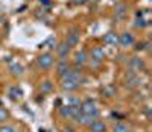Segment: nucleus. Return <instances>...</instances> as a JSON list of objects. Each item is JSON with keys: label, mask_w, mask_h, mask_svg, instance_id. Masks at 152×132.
<instances>
[{"label": "nucleus", "mask_w": 152, "mask_h": 132, "mask_svg": "<svg viewBox=\"0 0 152 132\" xmlns=\"http://www.w3.org/2000/svg\"><path fill=\"white\" fill-rule=\"evenodd\" d=\"M81 112L82 114H88V115H91L94 118L99 117V111L96 108V103L91 100V99H87L81 103Z\"/></svg>", "instance_id": "f257e3e1"}, {"label": "nucleus", "mask_w": 152, "mask_h": 132, "mask_svg": "<svg viewBox=\"0 0 152 132\" xmlns=\"http://www.w3.org/2000/svg\"><path fill=\"white\" fill-rule=\"evenodd\" d=\"M53 62H55V58H53V55H52V53H43V55L38 56V59H37L38 67L43 69V70L50 69V67L53 65Z\"/></svg>", "instance_id": "f03ea898"}, {"label": "nucleus", "mask_w": 152, "mask_h": 132, "mask_svg": "<svg viewBox=\"0 0 152 132\" xmlns=\"http://www.w3.org/2000/svg\"><path fill=\"white\" fill-rule=\"evenodd\" d=\"M64 79H69V81H73V82H76L78 85H81V82H82V73L79 71V70H69V73L64 76Z\"/></svg>", "instance_id": "7ed1b4c3"}, {"label": "nucleus", "mask_w": 152, "mask_h": 132, "mask_svg": "<svg viewBox=\"0 0 152 132\" xmlns=\"http://www.w3.org/2000/svg\"><path fill=\"white\" fill-rule=\"evenodd\" d=\"M119 43L123 46V47H129L134 44V35L129 34V32H125L122 35H119Z\"/></svg>", "instance_id": "20e7f679"}, {"label": "nucleus", "mask_w": 152, "mask_h": 132, "mask_svg": "<svg viewBox=\"0 0 152 132\" xmlns=\"http://www.w3.org/2000/svg\"><path fill=\"white\" fill-rule=\"evenodd\" d=\"M56 52H58V56L62 58V61H64V58H67L69 53H70V46L64 41V43H61V44L56 47Z\"/></svg>", "instance_id": "39448f33"}, {"label": "nucleus", "mask_w": 152, "mask_h": 132, "mask_svg": "<svg viewBox=\"0 0 152 132\" xmlns=\"http://www.w3.org/2000/svg\"><path fill=\"white\" fill-rule=\"evenodd\" d=\"M91 58H93V61H96V62H102V61L105 59V52H104V49H102V47H94V49L91 50Z\"/></svg>", "instance_id": "423d86ee"}, {"label": "nucleus", "mask_w": 152, "mask_h": 132, "mask_svg": "<svg viewBox=\"0 0 152 132\" xmlns=\"http://www.w3.org/2000/svg\"><path fill=\"white\" fill-rule=\"evenodd\" d=\"M88 128H90V132H105V131H107L105 123L100 122V120H94Z\"/></svg>", "instance_id": "0eeeda50"}, {"label": "nucleus", "mask_w": 152, "mask_h": 132, "mask_svg": "<svg viewBox=\"0 0 152 132\" xmlns=\"http://www.w3.org/2000/svg\"><path fill=\"white\" fill-rule=\"evenodd\" d=\"M70 47H73V46H76L79 43V34L76 32V31H73V32H70L69 35H67V41H66Z\"/></svg>", "instance_id": "6e6552de"}, {"label": "nucleus", "mask_w": 152, "mask_h": 132, "mask_svg": "<svg viewBox=\"0 0 152 132\" xmlns=\"http://www.w3.org/2000/svg\"><path fill=\"white\" fill-rule=\"evenodd\" d=\"M56 70H58V74H59V76H66V74L69 73V70H70V65L67 64V61H61V62L58 64Z\"/></svg>", "instance_id": "1a4fd4ad"}, {"label": "nucleus", "mask_w": 152, "mask_h": 132, "mask_svg": "<svg viewBox=\"0 0 152 132\" xmlns=\"http://www.w3.org/2000/svg\"><path fill=\"white\" fill-rule=\"evenodd\" d=\"M9 71H11L12 74H14V76H20V74H23L24 69H23V65H21V64H18V62H14V64H11Z\"/></svg>", "instance_id": "9d476101"}, {"label": "nucleus", "mask_w": 152, "mask_h": 132, "mask_svg": "<svg viewBox=\"0 0 152 132\" xmlns=\"http://www.w3.org/2000/svg\"><path fill=\"white\" fill-rule=\"evenodd\" d=\"M104 41H105L107 44L114 46V44H117V43H119V36L114 34V32H108V34L105 35V38H104Z\"/></svg>", "instance_id": "9b49d317"}, {"label": "nucleus", "mask_w": 152, "mask_h": 132, "mask_svg": "<svg viewBox=\"0 0 152 132\" xmlns=\"http://www.w3.org/2000/svg\"><path fill=\"white\" fill-rule=\"evenodd\" d=\"M62 90H66V91H75L76 88H78L79 85L76 84V82H73V81H69V79H64L62 81Z\"/></svg>", "instance_id": "f8f14e48"}, {"label": "nucleus", "mask_w": 152, "mask_h": 132, "mask_svg": "<svg viewBox=\"0 0 152 132\" xmlns=\"http://www.w3.org/2000/svg\"><path fill=\"white\" fill-rule=\"evenodd\" d=\"M9 96H11L12 100H18V99H21V96H23V91H21L18 87H12V88L9 90Z\"/></svg>", "instance_id": "ddd939ff"}, {"label": "nucleus", "mask_w": 152, "mask_h": 132, "mask_svg": "<svg viewBox=\"0 0 152 132\" xmlns=\"http://www.w3.org/2000/svg\"><path fill=\"white\" fill-rule=\"evenodd\" d=\"M85 61H87V53H85L84 50L78 52V53H76V56H75V62H76V64H79V65H82Z\"/></svg>", "instance_id": "4468645a"}, {"label": "nucleus", "mask_w": 152, "mask_h": 132, "mask_svg": "<svg viewBox=\"0 0 152 132\" xmlns=\"http://www.w3.org/2000/svg\"><path fill=\"white\" fill-rule=\"evenodd\" d=\"M114 132H129V128L125 123H117L116 126H114Z\"/></svg>", "instance_id": "2eb2a0df"}, {"label": "nucleus", "mask_w": 152, "mask_h": 132, "mask_svg": "<svg viewBox=\"0 0 152 132\" xmlns=\"http://www.w3.org/2000/svg\"><path fill=\"white\" fill-rule=\"evenodd\" d=\"M52 88H53V85H52V82H49V81L41 84V91H43V93H50Z\"/></svg>", "instance_id": "dca6fc26"}, {"label": "nucleus", "mask_w": 152, "mask_h": 132, "mask_svg": "<svg viewBox=\"0 0 152 132\" xmlns=\"http://www.w3.org/2000/svg\"><path fill=\"white\" fill-rule=\"evenodd\" d=\"M0 132H17V129L14 126L5 125V126H0Z\"/></svg>", "instance_id": "f3484780"}, {"label": "nucleus", "mask_w": 152, "mask_h": 132, "mask_svg": "<svg viewBox=\"0 0 152 132\" xmlns=\"http://www.w3.org/2000/svg\"><path fill=\"white\" fill-rule=\"evenodd\" d=\"M6 118H8V111L5 108H0V123L6 122Z\"/></svg>", "instance_id": "a211bd4d"}, {"label": "nucleus", "mask_w": 152, "mask_h": 132, "mask_svg": "<svg viewBox=\"0 0 152 132\" xmlns=\"http://www.w3.org/2000/svg\"><path fill=\"white\" fill-rule=\"evenodd\" d=\"M132 64L135 65L137 69H143V67H145V64H143V61H138V58H132Z\"/></svg>", "instance_id": "6ab92c4d"}, {"label": "nucleus", "mask_w": 152, "mask_h": 132, "mask_svg": "<svg viewBox=\"0 0 152 132\" xmlns=\"http://www.w3.org/2000/svg\"><path fill=\"white\" fill-rule=\"evenodd\" d=\"M41 5H50V0H40Z\"/></svg>", "instance_id": "aec40b11"}, {"label": "nucleus", "mask_w": 152, "mask_h": 132, "mask_svg": "<svg viewBox=\"0 0 152 132\" xmlns=\"http://www.w3.org/2000/svg\"><path fill=\"white\" fill-rule=\"evenodd\" d=\"M64 132H73V129H70V128H67V129H64Z\"/></svg>", "instance_id": "412c9836"}, {"label": "nucleus", "mask_w": 152, "mask_h": 132, "mask_svg": "<svg viewBox=\"0 0 152 132\" xmlns=\"http://www.w3.org/2000/svg\"><path fill=\"white\" fill-rule=\"evenodd\" d=\"M75 2H76V3H84L85 0H75Z\"/></svg>", "instance_id": "4be33fe9"}]
</instances>
